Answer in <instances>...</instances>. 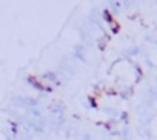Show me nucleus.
Segmentation results:
<instances>
[{
  "mask_svg": "<svg viewBox=\"0 0 157 140\" xmlns=\"http://www.w3.org/2000/svg\"><path fill=\"white\" fill-rule=\"evenodd\" d=\"M28 80H29V82H31V83H33L36 88H39V89H42V91H49V89H51L49 86H45V85H42V83H40V82H39L36 77H29Z\"/></svg>",
  "mask_w": 157,
  "mask_h": 140,
  "instance_id": "obj_1",
  "label": "nucleus"
}]
</instances>
